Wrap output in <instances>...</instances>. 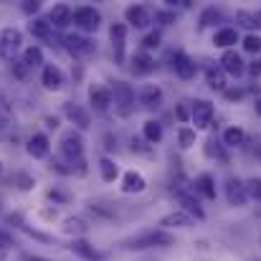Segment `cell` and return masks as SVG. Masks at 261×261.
Masks as SVG:
<instances>
[{
    "instance_id": "1",
    "label": "cell",
    "mask_w": 261,
    "mask_h": 261,
    "mask_svg": "<svg viewBox=\"0 0 261 261\" xmlns=\"http://www.w3.org/2000/svg\"><path fill=\"white\" fill-rule=\"evenodd\" d=\"M175 236L170 231H163V228H150V231H142L132 239L124 241V249L129 251H142V249H165V246H173Z\"/></svg>"
},
{
    "instance_id": "2",
    "label": "cell",
    "mask_w": 261,
    "mask_h": 261,
    "mask_svg": "<svg viewBox=\"0 0 261 261\" xmlns=\"http://www.w3.org/2000/svg\"><path fill=\"white\" fill-rule=\"evenodd\" d=\"M61 155L71 163V173H74V163L84 160V137L76 132V129H69L61 135Z\"/></svg>"
},
{
    "instance_id": "3",
    "label": "cell",
    "mask_w": 261,
    "mask_h": 261,
    "mask_svg": "<svg viewBox=\"0 0 261 261\" xmlns=\"http://www.w3.org/2000/svg\"><path fill=\"white\" fill-rule=\"evenodd\" d=\"M109 91H112V101H114L117 112L122 117H127L132 112V107H135V89L129 87L127 82H114V87H109Z\"/></svg>"
},
{
    "instance_id": "4",
    "label": "cell",
    "mask_w": 261,
    "mask_h": 261,
    "mask_svg": "<svg viewBox=\"0 0 261 261\" xmlns=\"http://www.w3.org/2000/svg\"><path fill=\"white\" fill-rule=\"evenodd\" d=\"M20 43H23V33L13 25L3 28L0 31V56L5 61H15V54L20 51Z\"/></svg>"
},
{
    "instance_id": "5",
    "label": "cell",
    "mask_w": 261,
    "mask_h": 261,
    "mask_svg": "<svg viewBox=\"0 0 261 261\" xmlns=\"http://www.w3.org/2000/svg\"><path fill=\"white\" fill-rule=\"evenodd\" d=\"M71 23H74L76 28H82L84 33H91V31L99 28V23H101V13H99L94 5H79V8H74Z\"/></svg>"
},
{
    "instance_id": "6",
    "label": "cell",
    "mask_w": 261,
    "mask_h": 261,
    "mask_svg": "<svg viewBox=\"0 0 261 261\" xmlns=\"http://www.w3.org/2000/svg\"><path fill=\"white\" fill-rule=\"evenodd\" d=\"M213 114H216V107L208 99H198L190 104V119H193L195 129H208L213 122Z\"/></svg>"
},
{
    "instance_id": "7",
    "label": "cell",
    "mask_w": 261,
    "mask_h": 261,
    "mask_svg": "<svg viewBox=\"0 0 261 261\" xmlns=\"http://www.w3.org/2000/svg\"><path fill=\"white\" fill-rule=\"evenodd\" d=\"M64 43H66V48L74 54V56H91L94 51H96V43L87 38V36H82V33H69L66 38H64Z\"/></svg>"
},
{
    "instance_id": "8",
    "label": "cell",
    "mask_w": 261,
    "mask_h": 261,
    "mask_svg": "<svg viewBox=\"0 0 261 261\" xmlns=\"http://www.w3.org/2000/svg\"><path fill=\"white\" fill-rule=\"evenodd\" d=\"M89 107L94 112H107L112 107V91L104 84H91L89 87Z\"/></svg>"
},
{
    "instance_id": "9",
    "label": "cell",
    "mask_w": 261,
    "mask_h": 261,
    "mask_svg": "<svg viewBox=\"0 0 261 261\" xmlns=\"http://www.w3.org/2000/svg\"><path fill=\"white\" fill-rule=\"evenodd\" d=\"M226 198H228V203H231V205H236V208L246 205L249 193H246L244 180H239V177H228V182H226Z\"/></svg>"
},
{
    "instance_id": "10",
    "label": "cell",
    "mask_w": 261,
    "mask_h": 261,
    "mask_svg": "<svg viewBox=\"0 0 261 261\" xmlns=\"http://www.w3.org/2000/svg\"><path fill=\"white\" fill-rule=\"evenodd\" d=\"M69 251L76 254L79 259H84V261H104L107 259L99 249H94V246H91L89 241H84V239H74V241L69 244Z\"/></svg>"
},
{
    "instance_id": "11",
    "label": "cell",
    "mask_w": 261,
    "mask_h": 261,
    "mask_svg": "<svg viewBox=\"0 0 261 261\" xmlns=\"http://www.w3.org/2000/svg\"><path fill=\"white\" fill-rule=\"evenodd\" d=\"M221 69L223 74H231V76H241L246 71V64L241 59V54H236L233 48H228L223 56H221Z\"/></svg>"
},
{
    "instance_id": "12",
    "label": "cell",
    "mask_w": 261,
    "mask_h": 261,
    "mask_svg": "<svg viewBox=\"0 0 261 261\" xmlns=\"http://www.w3.org/2000/svg\"><path fill=\"white\" fill-rule=\"evenodd\" d=\"M109 38H112V46H114V59H117V64H122V61H124L127 25H124V23H112V28H109Z\"/></svg>"
},
{
    "instance_id": "13",
    "label": "cell",
    "mask_w": 261,
    "mask_h": 261,
    "mask_svg": "<svg viewBox=\"0 0 261 261\" xmlns=\"http://www.w3.org/2000/svg\"><path fill=\"white\" fill-rule=\"evenodd\" d=\"M193 226H195V218H190L182 211H173V213L160 218V228L163 231H168V228H193Z\"/></svg>"
},
{
    "instance_id": "14",
    "label": "cell",
    "mask_w": 261,
    "mask_h": 261,
    "mask_svg": "<svg viewBox=\"0 0 261 261\" xmlns=\"http://www.w3.org/2000/svg\"><path fill=\"white\" fill-rule=\"evenodd\" d=\"M71 15H74V8L66 5V3H59V5L51 8L48 23H51V28H66V25L71 23Z\"/></svg>"
},
{
    "instance_id": "15",
    "label": "cell",
    "mask_w": 261,
    "mask_h": 261,
    "mask_svg": "<svg viewBox=\"0 0 261 261\" xmlns=\"http://www.w3.org/2000/svg\"><path fill=\"white\" fill-rule=\"evenodd\" d=\"M28 155L33 158V160H43V158H48V152H51V142H48V137L43 135V132H38V135H33L31 140H28Z\"/></svg>"
},
{
    "instance_id": "16",
    "label": "cell",
    "mask_w": 261,
    "mask_h": 261,
    "mask_svg": "<svg viewBox=\"0 0 261 261\" xmlns=\"http://www.w3.org/2000/svg\"><path fill=\"white\" fill-rule=\"evenodd\" d=\"M175 198L180 200L182 213H188L190 218H198V221H203V218H205V211L200 208V203H198V200H195L188 190H177V193H175Z\"/></svg>"
},
{
    "instance_id": "17",
    "label": "cell",
    "mask_w": 261,
    "mask_h": 261,
    "mask_svg": "<svg viewBox=\"0 0 261 261\" xmlns=\"http://www.w3.org/2000/svg\"><path fill=\"white\" fill-rule=\"evenodd\" d=\"M124 18H127V23L135 25V28H147L150 20H152V15H150V10H147L145 5H129V8L124 10Z\"/></svg>"
},
{
    "instance_id": "18",
    "label": "cell",
    "mask_w": 261,
    "mask_h": 261,
    "mask_svg": "<svg viewBox=\"0 0 261 261\" xmlns=\"http://www.w3.org/2000/svg\"><path fill=\"white\" fill-rule=\"evenodd\" d=\"M140 104L145 109H158L163 104V89L158 84H145L140 89Z\"/></svg>"
},
{
    "instance_id": "19",
    "label": "cell",
    "mask_w": 261,
    "mask_h": 261,
    "mask_svg": "<svg viewBox=\"0 0 261 261\" xmlns=\"http://www.w3.org/2000/svg\"><path fill=\"white\" fill-rule=\"evenodd\" d=\"M41 84L48 89V91H59V89L64 87V71H61L59 66H54V64L43 66V74H41Z\"/></svg>"
},
{
    "instance_id": "20",
    "label": "cell",
    "mask_w": 261,
    "mask_h": 261,
    "mask_svg": "<svg viewBox=\"0 0 261 261\" xmlns=\"http://www.w3.org/2000/svg\"><path fill=\"white\" fill-rule=\"evenodd\" d=\"M173 69H175V74L182 79V82H190L193 76H195V61L188 56V54H175V64H173Z\"/></svg>"
},
{
    "instance_id": "21",
    "label": "cell",
    "mask_w": 261,
    "mask_h": 261,
    "mask_svg": "<svg viewBox=\"0 0 261 261\" xmlns=\"http://www.w3.org/2000/svg\"><path fill=\"white\" fill-rule=\"evenodd\" d=\"M145 188H147V180H145L142 173H137V170L124 173V177H122V193L132 195V193H142Z\"/></svg>"
},
{
    "instance_id": "22",
    "label": "cell",
    "mask_w": 261,
    "mask_h": 261,
    "mask_svg": "<svg viewBox=\"0 0 261 261\" xmlns=\"http://www.w3.org/2000/svg\"><path fill=\"white\" fill-rule=\"evenodd\" d=\"M132 71H135L137 76L152 74V71H155V59H152L147 51H137V54L132 56Z\"/></svg>"
},
{
    "instance_id": "23",
    "label": "cell",
    "mask_w": 261,
    "mask_h": 261,
    "mask_svg": "<svg viewBox=\"0 0 261 261\" xmlns=\"http://www.w3.org/2000/svg\"><path fill=\"white\" fill-rule=\"evenodd\" d=\"M28 33H31L33 38L51 41V23H48V18H31V23H28Z\"/></svg>"
},
{
    "instance_id": "24",
    "label": "cell",
    "mask_w": 261,
    "mask_h": 261,
    "mask_svg": "<svg viewBox=\"0 0 261 261\" xmlns=\"http://www.w3.org/2000/svg\"><path fill=\"white\" fill-rule=\"evenodd\" d=\"M233 43H239V31H236V28H221V31H216V36H213V46L228 51Z\"/></svg>"
},
{
    "instance_id": "25",
    "label": "cell",
    "mask_w": 261,
    "mask_h": 261,
    "mask_svg": "<svg viewBox=\"0 0 261 261\" xmlns=\"http://www.w3.org/2000/svg\"><path fill=\"white\" fill-rule=\"evenodd\" d=\"M66 117L79 127V129H87L89 124H91V117H89V112L84 107H76V104H66Z\"/></svg>"
},
{
    "instance_id": "26",
    "label": "cell",
    "mask_w": 261,
    "mask_h": 261,
    "mask_svg": "<svg viewBox=\"0 0 261 261\" xmlns=\"http://www.w3.org/2000/svg\"><path fill=\"white\" fill-rule=\"evenodd\" d=\"M195 190H200V193H203V198L216 200V177H213L211 173L198 175V180H195Z\"/></svg>"
},
{
    "instance_id": "27",
    "label": "cell",
    "mask_w": 261,
    "mask_h": 261,
    "mask_svg": "<svg viewBox=\"0 0 261 261\" xmlns=\"http://www.w3.org/2000/svg\"><path fill=\"white\" fill-rule=\"evenodd\" d=\"M205 82L208 87L216 89V91H226V74L221 66H208L205 69Z\"/></svg>"
},
{
    "instance_id": "28",
    "label": "cell",
    "mask_w": 261,
    "mask_h": 261,
    "mask_svg": "<svg viewBox=\"0 0 261 261\" xmlns=\"http://www.w3.org/2000/svg\"><path fill=\"white\" fill-rule=\"evenodd\" d=\"M61 231H64V233H69V236H84V233L89 231V226H87V221H84V218L71 216V218H66V221H64Z\"/></svg>"
},
{
    "instance_id": "29",
    "label": "cell",
    "mask_w": 261,
    "mask_h": 261,
    "mask_svg": "<svg viewBox=\"0 0 261 261\" xmlns=\"http://www.w3.org/2000/svg\"><path fill=\"white\" fill-rule=\"evenodd\" d=\"M142 137L147 140V142H160L163 140V124L158 122V119H147L145 124H142Z\"/></svg>"
},
{
    "instance_id": "30",
    "label": "cell",
    "mask_w": 261,
    "mask_h": 261,
    "mask_svg": "<svg viewBox=\"0 0 261 261\" xmlns=\"http://www.w3.org/2000/svg\"><path fill=\"white\" fill-rule=\"evenodd\" d=\"M244 142H246V132L241 127H228L223 132V145L226 147H241Z\"/></svg>"
},
{
    "instance_id": "31",
    "label": "cell",
    "mask_w": 261,
    "mask_h": 261,
    "mask_svg": "<svg viewBox=\"0 0 261 261\" xmlns=\"http://www.w3.org/2000/svg\"><path fill=\"white\" fill-rule=\"evenodd\" d=\"M99 173H101V177H104L107 182H114V180L119 177V168H117V163H114L112 158H101V160H99Z\"/></svg>"
},
{
    "instance_id": "32",
    "label": "cell",
    "mask_w": 261,
    "mask_h": 261,
    "mask_svg": "<svg viewBox=\"0 0 261 261\" xmlns=\"http://www.w3.org/2000/svg\"><path fill=\"white\" fill-rule=\"evenodd\" d=\"M20 61H23L28 69H36V66H41V64H43V51H41V46H31V48H25Z\"/></svg>"
},
{
    "instance_id": "33",
    "label": "cell",
    "mask_w": 261,
    "mask_h": 261,
    "mask_svg": "<svg viewBox=\"0 0 261 261\" xmlns=\"http://www.w3.org/2000/svg\"><path fill=\"white\" fill-rule=\"evenodd\" d=\"M177 142H180L182 150H190V147L195 145V129H190V127H180V129H177Z\"/></svg>"
},
{
    "instance_id": "34",
    "label": "cell",
    "mask_w": 261,
    "mask_h": 261,
    "mask_svg": "<svg viewBox=\"0 0 261 261\" xmlns=\"http://www.w3.org/2000/svg\"><path fill=\"white\" fill-rule=\"evenodd\" d=\"M216 20H221V13H218L216 8H205V10L200 13V28H208V25H213Z\"/></svg>"
},
{
    "instance_id": "35",
    "label": "cell",
    "mask_w": 261,
    "mask_h": 261,
    "mask_svg": "<svg viewBox=\"0 0 261 261\" xmlns=\"http://www.w3.org/2000/svg\"><path fill=\"white\" fill-rule=\"evenodd\" d=\"M244 48H246L249 54H261V36L249 33V36L244 38Z\"/></svg>"
},
{
    "instance_id": "36",
    "label": "cell",
    "mask_w": 261,
    "mask_h": 261,
    "mask_svg": "<svg viewBox=\"0 0 261 261\" xmlns=\"http://www.w3.org/2000/svg\"><path fill=\"white\" fill-rule=\"evenodd\" d=\"M244 185H246V193H249L254 200L261 203V177H251V180H246Z\"/></svg>"
},
{
    "instance_id": "37",
    "label": "cell",
    "mask_w": 261,
    "mask_h": 261,
    "mask_svg": "<svg viewBox=\"0 0 261 261\" xmlns=\"http://www.w3.org/2000/svg\"><path fill=\"white\" fill-rule=\"evenodd\" d=\"M236 20H239L244 28H256V18H254L251 10H239V13H236Z\"/></svg>"
},
{
    "instance_id": "38",
    "label": "cell",
    "mask_w": 261,
    "mask_h": 261,
    "mask_svg": "<svg viewBox=\"0 0 261 261\" xmlns=\"http://www.w3.org/2000/svg\"><path fill=\"white\" fill-rule=\"evenodd\" d=\"M155 20L163 25H173L175 23V10H155Z\"/></svg>"
},
{
    "instance_id": "39",
    "label": "cell",
    "mask_w": 261,
    "mask_h": 261,
    "mask_svg": "<svg viewBox=\"0 0 261 261\" xmlns=\"http://www.w3.org/2000/svg\"><path fill=\"white\" fill-rule=\"evenodd\" d=\"M15 182H18V188H20V190H31V188L36 185V180H33L28 173H18L15 175Z\"/></svg>"
},
{
    "instance_id": "40",
    "label": "cell",
    "mask_w": 261,
    "mask_h": 261,
    "mask_svg": "<svg viewBox=\"0 0 261 261\" xmlns=\"http://www.w3.org/2000/svg\"><path fill=\"white\" fill-rule=\"evenodd\" d=\"M46 195H48V200H54V203H59V205H64V203L69 200V193H64V190H59V188H51Z\"/></svg>"
},
{
    "instance_id": "41",
    "label": "cell",
    "mask_w": 261,
    "mask_h": 261,
    "mask_svg": "<svg viewBox=\"0 0 261 261\" xmlns=\"http://www.w3.org/2000/svg\"><path fill=\"white\" fill-rule=\"evenodd\" d=\"M142 46H145V48H158V46H160V33H158V31L147 33V36L142 38Z\"/></svg>"
},
{
    "instance_id": "42",
    "label": "cell",
    "mask_w": 261,
    "mask_h": 261,
    "mask_svg": "<svg viewBox=\"0 0 261 261\" xmlns=\"http://www.w3.org/2000/svg\"><path fill=\"white\" fill-rule=\"evenodd\" d=\"M20 10H23L25 15H33V13L41 10V3H38V0H25V3L20 5Z\"/></svg>"
},
{
    "instance_id": "43",
    "label": "cell",
    "mask_w": 261,
    "mask_h": 261,
    "mask_svg": "<svg viewBox=\"0 0 261 261\" xmlns=\"http://www.w3.org/2000/svg\"><path fill=\"white\" fill-rule=\"evenodd\" d=\"M205 155H208V158H221V155H223L216 140H208V142H205Z\"/></svg>"
},
{
    "instance_id": "44",
    "label": "cell",
    "mask_w": 261,
    "mask_h": 261,
    "mask_svg": "<svg viewBox=\"0 0 261 261\" xmlns=\"http://www.w3.org/2000/svg\"><path fill=\"white\" fill-rule=\"evenodd\" d=\"M28 71H31V69H28L23 61H13V74H15L18 79H25V76H28Z\"/></svg>"
},
{
    "instance_id": "45",
    "label": "cell",
    "mask_w": 261,
    "mask_h": 261,
    "mask_svg": "<svg viewBox=\"0 0 261 261\" xmlns=\"http://www.w3.org/2000/svg\"><path fill=\"white\" fill-rule=\"evenodd\" d=\"M175 117H177V122H188V119H190V107H188V104H177Z\"/></svg>"
},
{
    "instance_id": "46",
    "label": "cell",
    "mask_w": 261,
    "mask_h": 261,
    "mask_svg": "<svg viewBox=\"0 0 261 261\" xmlns=\"http://www.w3.org/2000/svg\"><path fill=\"white\" fill-rule=\"evenodd\" d=\"M15 244H13V239H10V233H5V231H0V251H5V249H13Z\"/></svg>"
},
{
    "instance_id": "47",
    "label": "cell",
    "mask_w": 261,
    "mask_h": 261,
    "mask_svg": "<svg viewBox=\"0 0 261 261\" xmlns=\"http://www.w3.org/2000/svg\"><path fill=\"white\" fill-rule=\"evenodd\" d=\"M241 96H244L241 89H226V99H228V101H239Z\"/></svg>"
},
{
    "instance_id": "48",
    "label": "cell",
    "mask_w": 261,
    "mask_h": 261,
    "mask_svg": "<svg viewBox=\"0 0 261 261\" xmlns=\"http://www.w3.org/2000/svg\"><path fill=\"white\" fill-rule=\"evenodd\" d=\"M246 69H249V74H251V76H259V74H261V59L251 61V64L246 66Z\"/></svg>"
},
{
    "instance_id": "49",
    "label": "cell",
    "mask_w": 261,
    "mask_h": 261,
    "mask_svg": "<svg viewBox=\"0 0 261 261\" xmlns=\"http://www.w3.org/2000/svg\"><path fill=\"white\" fill-rule=\"evenodd\" d=\"M46 127H48V129H56V127H59V119H56V117H46Z\"/></svg>"
},
{
    "instance_id": "50",
    "label": "cell",
    "mask_w": 261,
    "mask_h": 261,
    "mask_svg": "<svg viewBox=\"0 0 261 261\" xmlns=\"http://www.w3.org/2000/svg\"><path fill=\"white\" fill-rule=\"evenodd\" d=\"M254 18H256V25L261 28V10H256V13H254Z\"/></svg>"
},
{
    "instance_id": "51",
    "label": "cell",
    "mask_w": 261,
    "mask_h": 261,
    "mask_svg": "<svg viewBox=\"0 0 261 261\" xmlns=\"http://www.w3.org/2000/svg\"><path fill=\"white\" fill-rule=\"evenodd\" d=\"M3 127H5V117L0 114V132H3Z\"/></svg>"
},
{
    "instance_id": "52",
    "label": "cell",
    "mask_w": 261,
    "mask_h": 261,
    "mask_svg": "<svg viewBox=\"0 0 261 261\" xmlns=\"http://www.w3.org/2000/svg\"><path fill=\"white\" fill-rule=\"evenodd\" d=\"M256 112L261 114V99H256Z\"/></svg>"
},
{
    "instance_id": "53",
    "label": "cell",
    "mask_w": 261,
    "mask_h": 261,
    "mask_svg": "<svg viewBox=\"0 0 261 261\" xmlns=\"http://www.w3.org/2000/svg\"><path fill=\"white\" fill-rule=\"evenodd\" d=\"M0 177H3V163H0Z\"/></svg>"
}]
</instances>
